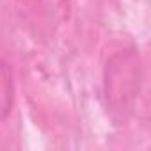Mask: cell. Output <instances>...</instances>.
Masks as SVG:
<instances>
[{"instance_id":"cell-1","label":"cell","mask_w":151,"mask_h":151,"mask_svg":"<svg viewBox=\"0 0 151 151\" xmlns=\"http://www.w3.org/2000/svg\"><path fill=\"white\" fill-rule=\"evenodd\" d=\"M14 98V86H13V75L6 62L0 60V121H4L13 105Z\"/></svg>"}]
</instances>
